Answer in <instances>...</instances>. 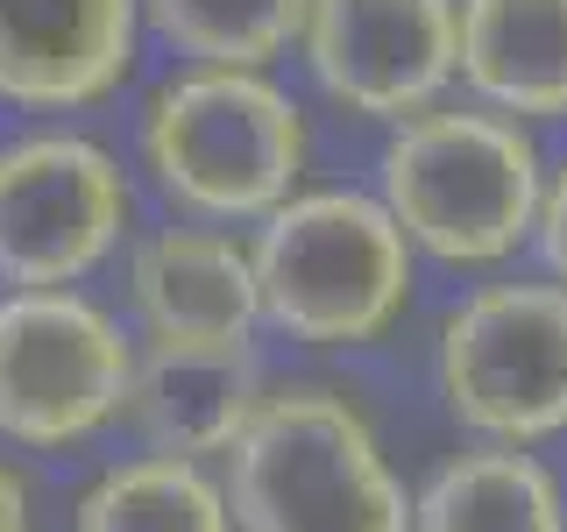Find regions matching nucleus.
<instances>
[{
  "label": "nucleus",
  "instance_id": "423d86ee",
  "mask_svg": "<svg viewBox=\"0 0 567 532\" xmlns=\"http://www.w3.org/2000/svg\"><path fill=\"white\" fill-rule=\"evenodd\" d=\"M135 341L79 284L0 298V440L71 448L128 419Z\"/></svg>",
  "mask_w": 567,
  "mask_h": 532
},
{
  "label": "nucleus",
  "instance_id": "f257e3e1",
  "mask_svg": "<svg viewBox=\"0 0 567 532\" xmlns=\"http://www.w3.org/2000/svg\"><path fill=\"white\" fill-rule=\"evenodd\" d=\"M377 192L419 256L447 270H496L532 248L546 200V156L525 121L483 100H433L390 121Z\"/></svg>",
  "mask_w": 567,
  "mask_h": 532
},
{
  "label": "nucleus",
  "instance_id": "39448f33",
  "mask_svg": "<svg viewBox=\"0 0 567 532\" xmlns=\"http://www.w3.org/2000/svg\"><path fill=\"white\" fill-rule=\"evenodd\" d=\"M433 377L447 419L475 440L539 448L567 433V284L489 277L440 319Z\"/></svg>",
  "mask_w": 567,
  "mask_h": 532
},
{
  "label": "nucleus",
  "instance_id": "0eeeda50",
  "mask_svg": "<svg viewBox=\"0 0 567 532\" xmlns=\"http://www.w3.org/2000/svg\"><path fill=\"white\" fill-rule=\"evenodd\" d=\"M128 235V177L114 150L71 129H43L0 150V284L93 277Z\"/></svg>",
  "mask_w": 567,
  "mask_h": 532
},
{
  "label": "nucleus",
  "instance_id": "7ed1b4c3",
  "mask_svg": "<svg viewBox=\"0 0 567 532\" xmlns=\"http://www.w3.org/2000/svg\"><path fill=\"white\" fill-rule=\"evenodd\" d=\"M235 532H412L369 412L333 383H270L220 461Z\"/></svg>",
  "mask_w": 567,
  "mask_h": 532
},
{
  "label": "nucleus",
  "instance_id": "ddd939ff",
  "mask_svg": "<svg viewBox=\"0 0 567 532\" xmlns=\"http://www.w3.org/2000/svg\"><path fill=\"white\" fill-rule=\"evenodd\" d=\"M412 532H567V497L532 448L475 440L419 483Z\"/></svg>",
  "mask_w": 567,
  "mask_h": 532
},
{
  "label": "nucleus",
  "instance_id": "9d476101",
  "mask_svg": "<svg viewBox=\"0 0 567 532\" xmlns=\"http://www.w3.org/2000/svg\"><path fill=\"white\" fill-rule=\"evenodd\" d=\"M128 306L142 341H256L262 291L235 227L185 221L128 248Z\"/></svg>",
  "mask_w": 567,
  "mask_h": 532
},
{
  "label": "nucleus",
  "instance_id": "f8f14e48",
  "mask_svg": "<svg viewBox=\"0 0 567 532\" xmlns=\"http://www.w3.org/2000/svg\"><path fill=\"white\" fill-rule=\"evenodd\" d=\"M461 93L511 121H567V0H461Z\"/></svg>",
  "mask_w": 567,
  "mask_h": 532
},
{
  "label": "nucleus",
  "instance_id": "1a4fd4ad",
  "mask_svg": "<svg viewBox=\"0 0 567 532\" xmlns=\"http://www.w3.org/2000/svg\"><path fill=\"white\" fill-rule=\"evenodd\" d=\"M142 43V0H0V100L71 114L121 93Z\"/></svg>",
  "mask_w": 567,
  "mask_h": 532
},
{
  "label": "nucleus",
  "instance_id": "f3484780",
  "mask_svg": "<svg viewBox=\"0 0 567 532\" xmlns=\"http://www.w3.org/2000/svg\"><path fill=\"white\" fill-rule=\"evenodd\" d=\"M0 532H29V483L0 461Z\"/></svg>",
  "mask_w": 567,
  "mask_h": 532
},
{
  "label": "nucleus",
  "instance_id": "6e6552de",
  "mask_svg": "<svg viewBox=\"0 0 567 532\" xmlns=\"http://www.w3.org/2000/svg\"><path fill=\"white\" fill-rule=\"evenodd\" d=\"M298 58L333 106L404 121L461 85V0H312Z\"/></svg>",
  "mask_w": 567,
  "mask_h": 532
},
{
  "label": "nucleus",
  "instance_id": "dca6fc26",
  "mask_svg": "<svg viewBox=\"0 0 567 532\" xmlns=\"http://www.w3.org/2000/svg\"><path fill=\"white\" fill-rule=\"evenodd\" d=\"M532 248H539L546 277L567 284V156L546 164V200H539V227H532Z\"/></svg>",
  "mask_w": 567,
  "mask_h": 532
},
{
  "label": "nucleus",
  "instance_id": "2eb2a0df",
  "mask_svg": "<svg viewBox=\"0 0 567 532\" xmlns=\"http://www.w3.org/2000/svg\"><path fill=\"white\" fill-rule=\"evenodd\" d=\"M312 0H142L150 22L185 64H248L270 71L284 50H298Z\"/></svg>",
  "mask_w": 567,
  "mask_h": 532
},
{
  "label": "nucleus",
  "instance_id": "4468645a",
  "mask_svg": "<svg viewBox=\"0 0 567 532\" xmlns=\"http://www.w3.org/2000/svg\"><path fill=\"white\" fill-rule=\"evenodd\" d=\"M71 532H235L227 483L192 454H135L85 483Z\"/></svg>",
  "mask_w": 567,
  "mask_h": 532
},
{
  "label": "nucleus",
  "instance_id": "f03ea898",
  "mask_svg": "<svg viewBox=\"0 0 567 532\" xmlns=\"http://www.w3.org/2000/svg\"><path fill=\"white\" fill-rule=\"evenodd\" d=\"M262 327L306 348H369L412 313L419 248L383 192L298 185L248 227Z\"/></svg>",
  "mask_w": 567,
  "mask_h": 532
},
{
  "label": "nucleus",
  "instance_id": "20e7f679",
  "mask_svg": "<svg viewBox=\"0 0 567 532\" xmlns=\"http://www.w3.org/2000/svg\"><path fill=\"white\" fill-rule=\"evenodd\" d=\"M306 106L248 64H185L142 106V171L213 227L277 213L306 177Z\"/></svg>",
  "mask_w": 567,
  "mask_h": 532
},
{
  "label": "nucleus",
  "instance_id": "9b49d317",
  "mask_svg": "<svg viewBox=\"0 0 567 532\" xmlns=\"http://www.w3.org/2000/svg\"><path fill=\"white\" fill-rule=\"evenodd\" d=\"M270 398L256 341H142L128 419L156 454H220L248 433Z\"/></svg>",
  "mask_w": 567,
  "mask_h": 532
}]
</instances>
